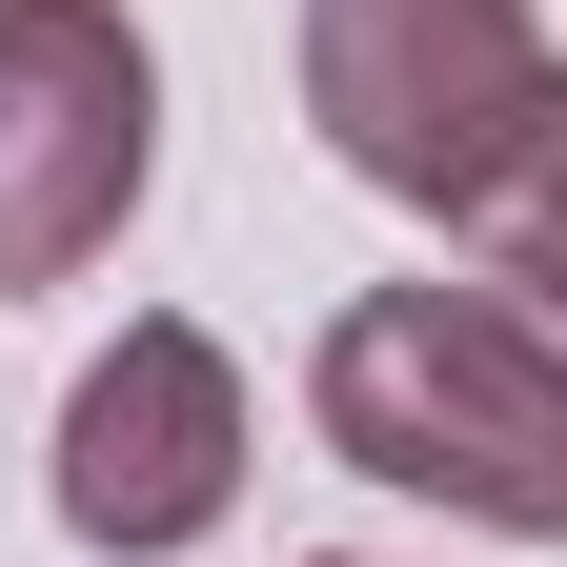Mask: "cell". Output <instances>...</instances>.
I'll use <instances>...</instances> for the list:
<instances>
[{
    "label": "cell",
    "instance_id": "cell-1",
    "mask_svg": "<svg viewBox=\"0 0 567 567\" xmlns=\"http://www.w3.org/2000/svg\"><path fill=\"white\" fill-rule=\"evenodd\" d=\"M305 425L385 507H446L486 547H567V324H527L507 284H365L305 344Z\"/></svg>",
    "mask_w": 567,
    "mask_h": 567
},
{
    "label": "cell",
    "instance_id": "cell-2",
    "mask_svg": "<svg viewBox=\"0 0 567 567\" xmlns=\"http://www.w3.org/2000/svg\"><path fill=\"white\" fill-rule=\"evenodd\" d=\"M244 466H264V405H244V344L224 324H183V305H142L82 385H61V547H102V567H183V547H224L244 527Z\"/></svg>",
    "mask_w": 567,
    "mask_h": 567
},
{
    "label": "cell",
    "instance_id": "cell-3",
    "mask_svg": "<svg viewBox=\"0 0 567 567\" xmlns=\"http://www.w3.org/2000/svg\"><path fill=\"white\" fill-rule=\"evenodd\" d=\"M163 183V41L122 0H0V305L122 264Z\"/></svg>",
    "mask_w": 567,
    "mask_h": 567
},
{
    "label": "cell",
    "instance_id": "cell-4",
    "mask_svg": "<svg viewBox=\"0 0 567 567\" xmlns=\"http://www.w3.org/2000/svg\"><path fill=\"white\" fill-rule=\"evenodd\" d=\"M284 61H305L324 163L385 183V203H425V224H446L466 163L547 102V21H527V0H305Z\"/></svg>",
    "mask_w": 567,
    "mask_h": 567
},
{
    "label": "cell",
    "instance_id": "cell-5",
    "mask_svg": "<svg viewBox=\"0 0 567 567\" xmlns=\"http://www.w3.org/2000/svg\"><path fill=\"white\" fill-rule=\"evenodd\" d=\"M446 244H466V284H507L527 324H567V61H547V102H527V122L466 163Z\"/></svg>",
    "mask_w": 567,
    "mask_h": 567
},
{
    "label": "cell",
    "instance_id": "cell-6",
    "mask_svg": "<svg viewBox=\"0 0 567 567\" xmlns=\"http://www.w3.org/2000/svg\"><path fill=\"white\" fill-rule=\"evenodd\" d=\"M305 567H385V547H305Z\"/></svg>",
    "mask_w": 567,
    "mask_h": 567
}]
</instances>
